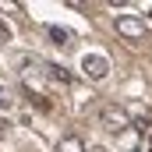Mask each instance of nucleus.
Returning <instances> with one entry per match:
<instances>
[{
	"mask_svg": "<svg viewBox=\"0 0 152 152\" xmlns=\"http://www.w3.org/2000/svg\"><path fill=\"white\" fill-rule=\"evenodd\" d=\"M103 127H106V131H113V134L127 131V127H131L127 110H124V106H106V110H103Z\"/></svg>",
	"mask_w": 152,
	"mask_h": 152,
	"instance_id": "7ed1b4c3",
	"label": "nucleus"
},
{
	"mask_svg": "<svg viewBox=\"0 0 152 152\" xmlns=\"http://www.w3.org/2000/svg\"><path fill=\"white\" fill-rule=\"evenodd\" d=\"M113 28H117V36L134 39V42L145 36V21H142V18H134V14H117V18H113Z\"/></svg>",
	"mask_w": 152,
	"mask_h": 152,
	"instance_id": "f257e3e1",
	"label": "nucleus"
},
{
	"mask_svg": "<svg viewBox=\"0 0 152 152\" xmlns=\"http://www.w3.org/2000/svg\"><path fill=\"white\" fill-rule=\"evenodd\" d=\"M53 152H85V142L78 138V134H64L60 142H57V149Z\"/></svg>",
	"mask_w": 152,
	"mask_h": 152,
	"instance_id": "20e7f679",
	"label": "nucleus"
},
{
	"mask_svg": "<svg viewBox=\"0 0 152 152\" xmlns=\"http://www.w3.org/2000/svg\"><path fill=\"white\" fill-rule=\"evenodd\" d=\"M11 103H14V96H11V88H7V85H0V110H7Z\"/></svg>",
	"mask_w": 152,
	"mask_h": 152,
	"instance_id": "39448f33",
	"label": "nucleus"
},
{
	"mask_svg": "<svg viewBox=\"0 0 152 152\" xmlns=\"http://www.w3.org/2000/svg\"><path fill=\"white\" fill-rule=\"evenodd\" d=\"M46 71H50V75H53V78H57V81H71V75H67L64 67H46Z\"/></svg>",
	"mask_w": 152,
	"mask_h": 152,
	"instance_id": "0eeeda50",
	"label": "nucleus"
},
{
	"mask_svg": "<svg viewBox=\"0 0 152 152\" xmlns=\"http://www.w3.org/2000/svg\"><path fill=\"white\" fill-rule=\"evenodd\" d=\"M0 42H11V28H7L4 21H0Z\"/></svg>",
	"mask_w": 152,
	"mask_h": 152,
	"instance_id": "6e6552de",
	"label": "nucleus"
},
{
	"mask_svg": "<svg viewBox=\"0 0 152 152\" xmlns=\"http://www.w3.org/2000/svg\"><path fill=\"white\" fill-rule=\"evenodd\" d=\"M149 152H152V142H149Z\"/></svg>",
	"mask_w": 152,
	"mask_h": 152,
	"instance_id": "9d476101",
	"label": "nucleus"
},
{
	"mask_svg": "<svg viewBox=\"0 0 152 152\" xmlns=\"http://www.w3.org/2000/svg\"><path fill=\"white\" fill-rule=\"evenodd\" d=\"M50 39H53L57 46H67V32H64V28H50Z\"/></svg>",
	"mask_w": 152,
	"mask_h": 152,
	"instance_id": "423d86ee",
	"label": "nucleus"
},
{
	"mask_svg": "<svg viewBox=\"0 0 152 152\" xmlns=\"http://www.w3.org/2000/svg\"><path fill=\"white\" fill-rule=\"evenodd\" d=\"M4 134H7V120H0V138H4Z\"/></svg>",
	"mask_w": 152,
	"mask_h": 152,
	"instance_id": "1a4fd4ad",
	"label": "nucleus"
},
{
	"mask_svg": "<svg viewBox=\"0 0 152 152\" xmlns=\"http://www.w3.org/2000/svg\"><path fill=\"white\" fill-rule=\"evenodd\" d=\"M81 71H85V78H92V81H103V78L110 75V60L103 53H88V57H81Z\"/></svg>",
	"mask_w": 152,
	"mask_h": 152,
	"instance_id": "f03ea898",
	"label": "nucleus"
}]
</instances>
